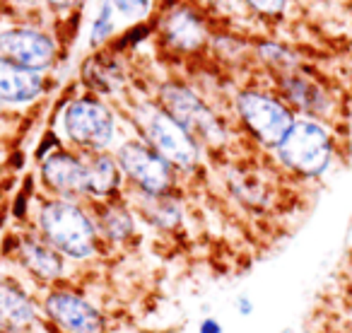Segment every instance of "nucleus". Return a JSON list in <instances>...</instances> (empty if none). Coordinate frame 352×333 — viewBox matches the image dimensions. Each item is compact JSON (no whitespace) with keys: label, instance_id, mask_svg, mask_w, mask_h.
<instances>
[{"label":"nucleus","instance_id":"nucleus-1","mask_svg":"<svg viewBox=\"0 0 352 333\" xmlns=\"http://www.w3.org/2000/svg\"><path fill=\"white\" fill-rule=\"evenodd\" d=\"M39 230L41 237L68 259L85 261L97 254V222L70 201L44 203L39 211Z\"/></svg>","mask_w":352,"mask_h":333},{"label":"nucleus","instance_id":"nucleus-2","mask_svg":"<svg viewBox=\"0 0 352 333\" xmlns=\"http://www.w3.org/2000/svg\"><path fill=\"white\" fill-rule=\"evenodd\" d=\"M278 155L289 169L304 177H318L331 164V138L316 121H294L289 133L278 145Z\"/></svg>","mask_w":352,"mask_h":333},{"label":"nucleus","instance_id":"nucleus-3","mask_svg":"<svg viewBox=\"0 0 352 333\" xmlns=\"http://www.w3.org/2000/svg\"><path fill=\"white\" fill-rule=\"evenodd\" d=\"M162 107L193 140L220 145L225 138V131H222L215 114L206 107V102L198 94H193L184 85H164L162 87Z\"/></svg>","mask_w":352,"mask_h":333},{"label":"nucleus","instance_id":"nucleus-4","mask_svg":"<svg viewBox=\"0 0 352 333\" xmlns=\"http://www.w3.org/2000/svg\"><path fill=\"white\" fill-rule=\"evenodd\" d=\"M236 109H239L241 118L249 126L251 133H256L258 140L265 145L278 147L283 138L294 126L292 111L278 102L275 97H268L263 92H244L236 99Z\"/></svg>","mask_w":352,"mask_h":333},{"label":"nucleus","instance_id":"nucleus-5","mask_svg":"<svg viewBox=\"0 0 352 333\" xmlns=\"http://www.w3.org/2000/svg\"><path fill=\"white\" fill-rule=\"evenodd\" d=\"M63 128L75 145L102 150L113 138V116L97 99H75L63 111Z\"/></svg>","mask_w":352,"mask_h":333},{"label":"nucleus","instance_id":"nucleus-6","mask_svg":"<svg viewBox=\"0 0 352 333\" xmlns=\"http://www.w3.org/2000/svg\"><path fill=\"white\" fill-rule=\"evenodd\" d=\"M121 172L140 189L142 193H166L171 186V164L152 147L142 142H126L118 150Z\"/></svg>","mask_w":352,"mask_h":333},{"label":"nucleus","instance_id":"nucleus-7","mask_svg":"<svg viewBox=\"0 0 352 333\" xmlns=\"http://www.w3.org/2000/svg\"><path fill=\"white\" fill-rule=\"evenodd\" d=\"M145 133L152 142V150L160 152L169 164L182 166V169H188V166L196 164V140L164 109H150V114L145 118Z\"/></svg>","mask_w":352,"mask_h":333},{"label":"nucleus","instance_id":"nucleus-8","mask_svg":"<svg viewBox=\"0 0 352 333\" xmlns=\"http://www.w3.org/2000/svg\"><path fill=\"white\" fill-rule=\"evenodd\" d=\"M44 309L49 319L68 333H104V319L92 304L70 290L46 294Z\"/></svg>","mask_w":352,"mask_h":333},{"label":"nucleus","instance_id":"nucleus-9","mask_svg":"<svg viewBox=\"0 0 352 333\" xmlns=\"http://www.w3.org/2000/svg\"><path fill=\"white\" fill-rule=\"evenodd\" d=\"M0 51L3 58L30 70H44L54 63L56 46L46 34L34 30H8L0 34Z\"/></svg>","mask_w":352,"mask_h":333},{"label":"nucleus","instance_id":"nucleus-10","mask_svg":"<svg viewBox=\"0 0 352 333\" xmlns=\"http://www.w3.org/2000/svg\"><path fill=\"white\" fill-rule=\"evenodd\" d=\"M44 182L63 196L87 193V164L70 152H54L41 164Z\"/></svg>","mask_w":352,"mask_h":333},{"label":"nucleus","instance_id":"nucleus-11","mask_svg":"<svg viewBox=\"0 0 352 333\" xmlns=\"http://www.w3.org/2000/svg\"><path fill=\"white\" fill-rule=\"evenodd\" d=\"M36 304L15 280L0 278V323L22 333L36 323Z\"/></svg>","mask_w":352,"mask_h":333},{"label":"nucleus","instance_id":"nucleus-12","mask_svg":"<svg viewBox=\"0 0 352 333\" xmlns=\"http://www.w3.org/2000/svg\"><path fill=\"white\" fill-rule=\"evenodd\" d=\"M41 89H44L41 73L0 58V102H32L39 97Z\"/></svg>","mask_w":352,"mask_h":333},{"label":"nucleus","instance_id":"nucleus-13","mask_svg":"<svg viewBox=\"0 0 352 333\" xmlns=\"http://www.w3.org/2000/svg\"><path fill=\"white\" fill-rule=\"evenodd\" d=\"M17 254H20L22 266H25V268L30 270L34 278L46 280V283H51V280H58L60 275H63V270H65L63 254H58V251H56L46 239L25 237V239L20 241V249H17Z\"/></svg>","mask_w":352,"mask_h":333},{"label":"nucleus","instance_id":"nucleus-14","mask_svg":"<svg viewBox=\"0 0 352 333\" xmlns=\"http://www.w3.org/2000/svg\"><path fill=\"white\" fill-rule=\"evenodd\" d=\"M87 164V193L97 198H107L121 184V166L109 155H94Z\"/></svg>","mask_w":352,"mask_h":333},{"label":"nucleus","instance_id":"nucleus-15","mask_svg":"<svg viewBox=\"0 0 352 333\" xmlns=\"http://www.w3.org/2000/svg\"><path fill=\"white\" fill-rule=\"evenodd\" d=\"M166 39L176 46V49H196L203 41V27L188 10H176L174 15L166 17L164 22Z\"/></svg>","mask_w":352,"mask_h":333},{"label":"nucleus","instance_id":"nucleus-16","mask_svg":"<svg viewBox=\"0 0 352 333\" xmlns=\"http://www.w3.org/2000/svg\"><path fill=\"white\" fill-rule=\"evenodd\" d=\"M142 203H140V211L145 215V220H150L155 227L160 230H171V227L179 225V217H182V208L179 203L174 201L171 196L166 193H142Z\"/></svg>","mask_w":352,"mask_h":333},{"label":"nucleus","instance_id":"nucleus-17","mask_svg":"<svg viewBox=\"0 0 352 333\" xmlns=\"http://www.w3.org/2000/svg\"><path fill=\"white\" fill-rule=\"evenodd\" d=\"M97 230L102 232L107 239L111 241H123L135 232V222H133L131 211H126L123 206H107L102 208V215L97 220Z\"/></svg>","mask_w":352,"mask_h":333},{"label":"nucleus","instance_id":"nucleus-18","mask_svg":"<svg viewBox=\"0 0 352 333\" xmlns=\"http://www.w3.org/2000/svg\"><path fill=\"white\" fill-rule=\"evenodd\" d=\"M113 6L128 17H142L147 10V0H113Z\"/></svg>","mask_w":352,"mask_h":333},{"label":"nucleus","instance_id":"nucleus-19","mask_svg":"<svg viewBox=\"0 0 352 333\" xmlns=\"http://www.w3.org/2000/svg\"><path fill=\"white\" fill-rule=\"evenodd\" d=\"M109 32H111V8L104 6L102 17H99L97 25H94V30H92V44H99L102 39H107Z\"/></svg>","mask_w":352,"mask_h":333},{"label":"nucleus","instance_id":"nucleus-20","mask_svg":"<svg viewBox=\"0 0 352 333\" xmlns=\"http://www.w3.org/2000/svg\"><path fill=\"white\" fill-rule=\"evenodd\" d=\"M249 6L263 15H278V12H283L285 0H249Z\"/></svg>","mask_w":352,"mask_h":333},{"label":"nucleus","instance_id":"nucleus-21","mask_svg":"<svg viewBox=\"0 0 352 333\" xmlns=\"http://www.w3.org/2000/svg\"><path fill=\"white\" fill-rule=\"evenodd\" d=\"M234 309L241 316H249V314L254 312V299H251L249 294H239V297L234 299Z\"/></svg>","mask_w":352,"mask_h":333},{"label":"nucleus","instance_id":"nucleus-22","mask_svg":"<svg viewBox=\"0 0 352 333\" xmlns=\"http://www.w3.org/2000/svg\"><path fill=\"white\" fill-rule=\"evenodd\" d=\"M201 333H222V323L215 316H208L201 321Z\"/></svg>","mask_w":352,"mask_h":333},{"label":"nucleus","instance_id":"nucleus-23","mask_svg":"<svg viewBox=\"0 0 352 333\" xmlns=\"http://www.w3.org/2000/svg\"><path fill=\"white\" fill-rule=\"evenodd\" d=\"M49 3H51L54 8H68V6H73L75 0H49Z\"/></svg>","mask_w":352,"mask_h":333},{"label":"nucleus","instance_id":"nucleus-24","mask_svg":"<svg viewBox=\"0 0 352 333\" xmlns=\"http://www.w3.org/2000/svg\"><path fill=\"white\" fill-rule=\"evenodd\" d=\"M0 333H17V331H12V328H8V326H3V323H0Z\"/></svg>","mask_w":352,"mask_h":333}]
</instances>
